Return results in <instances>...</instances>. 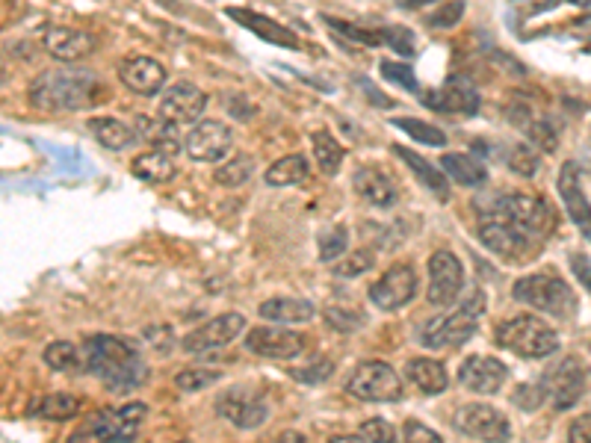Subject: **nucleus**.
Here are the masks:
<instances>
[{
  "label": "nucleus",
  "mask_w": 591,
  "mask_h": 443,
  "mask_svg": "<svg viewBox=\"0 0 591 443\" xmlns=\"http://www.w3.org/2000/svg\"><path fill=\"white\" fill-rule=\"evenodd\" d=\"M83 367L116 393H128L145 381V364L139 352L113 334H92L83 343Z\"/></svg>",
  "instance_id": "obj_1"
},
{
  "label": "nucleus",
  "mask_w": 591,
  "mask_h": 443,
  "mask_svg": "<svg viewBox=\"0 0 591 443\" xmlns=\"http://www.w3.org/2000/svg\"><path fill=\"white\" fill-rule=\"evenodd\" d=\"M104 95V86L98 83L95 71L86 68H54L45 71L33 86H30V101L39 110L51 113H74L98 104Z\"/></svg>",
  "instance_id": "obj_2"
},
{
  "label": "nucleus",
  "mask_w": 591,
  "mask_h": 443,
  "mask_svg": "<svg viewBox=\"0 0 591 443\" xmlns=\"http://www.w3.org/2000/svg\"><path fill=\"white\" fill-rule=\"evenodd\" d=\"M145 402H131L122 408H101L83 420L77 432H71L68 443H131L145 420Z\"/></svg>",
  "instance_id": "obj_3"
},
{
  "label": "nucleus",
  "mask_w": 591,
  "mask_h": 443,
  "mask_svg": "<svg viewBox=\"0 0 591 443\" xmlns=\"http://www.w3.org/2000/svg\"><path fill=\"white\" fill-rule=\"evenodd\" d=\"M485 213L512 222L515 228H521V231H526L535 240H544V237H550L556 231V213L538 195H526V192L500 195V198H494V204Z\"/></svg>",
  "instance_id": "obj_4"
},
{
  "label": "nucleus",
  "mask_w": 591,
  "mask_h": 443,
  "mask_svg": "<svg viewBox=\"0 0 591 443\" xmlns=\"http://www.w3.org/2000/svg\"><path fill=\"white\" fill-rule=\"evenodd\" d=\"M512 296L521 302V305H529L535 311H544L550 317L568 319L574 311H577V299L571 293V287L553 275V272H535V275H526L515 284Z\"/></svg>",
  "instance_id": "obj_5"
},
{
  "label": "nucleus",
  "mask_w": 591,
  "mask_h": 443,
  "mask_svg": "<svg viewBox=\"0 0 591 443\" xmlns=\"http://www.w3.org/2000/svg\"><path fill=\"white\" fill-rule=\"evenodd\" d=\"M497 343L521 358H547L559 349L556 331L538 317H518L500 325Z\"/></svg>",
  "instance_id": "obj_6"
},
{
  "label": "nucleus",
  "mask_w": 591,
  "mask_h": 443,
  "mask_svg": "<svg viewBox=\"0 0 591 443\" xmlns=\"http://www.w3.org/2000/svg\"><path fill=\"white\" fill-rule=\"evenodd\" d=\"M479 240H482L485 249L500 254L503 260H526L541 246V240L529 237L526 231L515 228L512 222H506L500 216H491V213H485V219L479 225Z\"/></svg>",
  "instance_id": "obj_7"
},
{
  "label": "nucleus",
  "mask_w": 591,
  "mask_h": 443,
  "mask_svg": "<svg viewBox=\"0 0 591 443\" xmlns=\"http://www.w3.org/2000/svg\"><path fill=\"white\" fill-rule=\"evenodd\" d=\"M453 426L459 429L461 435L482 443H509V438H512L509 417L500 414L491 405H482V402L461 405L456 417H453Z\"/></svg>",
  "instance_id": "obj_8"
},
{
  "label": "nucleus",
  "mask_w": 591,
  "mask_h": 443,
  "mask_svg": "<svg viewBox=\"0 0 591 443\" xmlns=\"http://www.w3.org/2000/svg\"><path fill=\"white\" fill-rule=\"evenodd\" d=\"M346 390L364 402H396L402 399V381L382 361H364L346 381Z\"/></svg>",
  "instance_id": "obj_9"
},
{
  "label": "nucleus",
  "mask_w": 591,
  "mask_h": 443,
  "mask_svg": "<svg viewBox=\"0 0 591 443\" xmlns=\"http://www.w3.org/2000/svg\"><path fill=\"white\" fill-rule=\"evenodd\" d=\"M544 390L556 411H571L586 396V367L580 364V358H562L556 370L544 376Z\"/></svg>",
  "instance_id": "obj_10"
},
{
  "label": "nucleus",
  "mask_w": 591,
  "mask_h": 443,
  "mask_svg": "<svg viewBox=\"0 0 591 443\" xmlns=\"http://www.w3.org/2000/svg\"><path fill=\"white\" fill-rule=\"evenodd\" d=\"M464 287V269L453 252H435L429 257V302L435 308L456 305Z\"/></svg>",
  "instance_id": "obj_11"
},
{
  "label": "nucleus",
  "mask_w": 591,
  "mask_h": 443,
  "mask_svg": "<svg viewBox=\"0 0 591 443\" xmlns=\"http://www.w3.org/2000/svg\"><path fill=\"white\" fill-rule=\"evenodd\" d=\"M216 411L231 420L237 429H258L266 420V402L258 390L252 387H228L219 399H216Z\"/></svg>",
  "instance_id": "obj_12"
},
{
  "label": "nucleus",
  "mask_w": 591,
  "mask_h": 443,
  "mask_svg": "<svg viewBox=\"0 0 591 443\" xmlns=\"http://www.w3.org/2000/svg\"><path fill=\"white\" fill-rule=\"evenodd\" d=\"M417 296V269L408 263H399L388 269L373 287H370V302L382 311H396L408 305Z\"/></svg>",
  "instance_id": "obj_13"
},
{
  "label": "nucleus",
  "mask_w": 591,
  "mask_h": 443,
  "mask_svg": "<svg viewBox=\"0 0 591 443\" xmlns=\"http://www.w3.org/2000/svg\"><path fill=\"white\" fill-rule=\"evenodd\" d=\"M476 328H479V322H476L473 314L456 311V314H450V317L429 319V322L420 328V337H417V340H420L426 349H453V346L467 343V340L476 334Z\"/></svg>",
  "instance_id": "obj_14"
},
{
  "label": "nucleus",
  "mask_w": 591,
  "mask_h": 443,
  "mask_svg": "<svg viewBox=\"0 0 591 443\" xmlns=\"http://www.w3.org/2000/svg\"><path fill=\"white\" fill-rule=\"evenodd\" d=\"M231 142H234L231 127L216 119H204L190 130L184 148L196 163H219L231 151Z\"/></svg>",
  "instance_id": "obj_15"
},
{
  "label": "nucleus",
  "mask_w": 591,
  "mask_h": 443,
  "mask_svg": "<svg viewBox=\"0 0 591 443\" xmlns=\"http://www.w3.org/2000/svg\"><path fill=\"white\" fill-rule=\"evenodd\" d=\"M246 349L261 355V358H275V361H287V358H299L305 349V340L296 331L287 328H275V325H261L252 328L246 334Z\"/></svg>",
  "instance_id": "obj_16"
},
{
  "label": "nucleus",
  "mask_w": 591,
  "mask_h": 443,
  "mask_svg": "<svg viewBox=\"0 0 591 443\" xmlns=\"http://www.w3.org/2000/svg\"><path fill=\"white\" fill-rule=\"evenodd\" d=\"M204 107H207V95L198 86H193V83H175L160 98V119L169 122V125H187V122L201 119Z\"/></svg>",
  "instance_id": "obj_17"
},
{
  "label": "nucleus",
  "mask_w": 591,
  "mask_h": 443,
  "mask_svg": "<svg viewBox=\"0 0 591 443\" xmlns=\"http://www.w3.org/2000/svg\"><path fill=\"white\" fill-rule=\"evenodd\" d=\"M243 331H246L243 314H222V317L204 322L196 331H190L184 337V349L187 352H196V355L198 352H210V349H219V346L234 343Z\"/></svg>",
  "instance_id": "obj_18"
},
{
  "label": "nucleus",
  "mask_w": 591,
  "mask_h": 443,
  "mask_svg": "<svg viewBox=\"0 0 591 443\" xmlns=\"http://www.w3.org/2000/svg\"><path fill=\"white\" fill-rule=\"evenodd\" d=\"M559 195L562 204L568 210V216L574 219V225L580 228V234L591 243V204L589 195L583 190V178H580V166L574 160H568L559 172Z\"/></svg>",
  "instance_id": "obj_19"
},
{
  "label": "nucleus",
  "mask_w": 591,
  "mask_h": 443,
  "mask_svg": "<svg viewBox=\"0 0 591 443\" xmlns=\"http://www.w3.org/2000/svg\"><path fill=\"white\" fill-rule=\"evenodd\" d=\"M509 379V370L503 361L491 358V355H473L461 364L459 381L473 390V393H482V396H494L503 390V384Z\"/></svg>",
  "instance_id": "obj_20"
},
{
  "label": "nucleus",
  "mask_w": 591,
  "mask_h": 443,
  "mask_svg": "<svg viewBox=\"0 0 591 443\" xmlns=\"http://www.w3.org/2000/svg\"><path fill=\"white\" fill-rule=\"evenodd\" d=\"M42 45L51 57L63 60V63H74L83 60L89 54H95L98 39L86 30H74V27H48L42 36Z\"/></svg>",
  "instance_id": "obj_21"
},
{
  "label": "nucleus",
  "mask_w": 591,
  "mask_h": 443,
  "mask_svg": "<svg viewBox=\"0 0 591 443\" xmlns=\"http://www.w3.org/2000/svg\"><path fill=\"white\" fill-rule=\"evenodd\" d=\"M119 77L136 95H157L166 83V68L151 57H131L119 65Z\"/></svg>",
  "instance_id": "obj_22"
},
{
  "label": "nucleus",
  "mask_w": 591,
  "mask_h": 443,
  "mask_svg": "<svg viewBox=\"0 0 591 443\" xmlns=\"http://www.w3.org/2000/svg\"><path fill=\"white\" fill-rule=\"evenodd\" d=\"M352 187L364 201H370L376 207H391L399 198V187H396L394 178L376 166H361L352 178Z\"/></svg>",
  "instance_id": "obj_23"
},
{
  "label": "nucleus",
  "mask_w": 591,
  "mask_h": 443,
  "mask_svg": "<svg viewBox=\"0 0 591 443\" xmlns=\"http://www.w3.org/2000/svg\"><path fill=\"white\" fill-rule=\"evenodd\" d=\"M432 98H438L435 104H429V107H435V110H444V113H464V116H470V113H476L479 110V92H476V86L467 80V77H450L447 83H444V89L438 92V95H432Z\"/></svg>",
  "instance_id": "obj_24"
},
{
  "label": "nucleus",
  "mask_w": 591,
  "mask_h": 443,
  "mask_svg": "<svg viewBox=\"0 0 591 443\" xmlns=\"http://www.w3.org/2000/svg\"><path fill=\"white\" fill-rule=\"evenodd\" d=\"M396 154L408 163V169L420 178V184L432 192L438 201H447V198H450V181H447V175H444L441 169H435L429 160H423L420 154H414V151H408V148H402V145H396Z\"/></svg>",
  "instance_id": "obj_25"
},
{
  "label": "nucleus",
  "mask_w": 591,
  "mask_h": 443,
  "mask_svg": "<svg viewBox=\"0 0 591 443\" xmlns=\"http://www.w3.org/2000/svg\"><path fill=\"white\" fill-rule=\"evenodd\" d=\"M131 172L139 178V181H148V184H166L178 175V166L169 154L163 151H145L139 157H133Z\"/></svg>",
  "instance_id": "obj_26"
},
{
  "label": "nucleus",
  "mask_w": 591,
  "mask_h": 443,
  "mask_svg": "<svg viewBox=\"0 0 591 443\" xmlns=\"http://www.w3.org/2000/svg\"><path fill=\"white\" fill-rule=\"evenodd\" d=\"M405 373H408V379L414 381L426 396H438V393H444L447 384H450L444 364H438V361H432V358H414V361H408Z\"/></svg>",
  "instance_id": "obj_27"
},
{
  "label": "nucleus",
  "mask_w": 591,
  "mask_h": 443,
  "mask_svg": "<svg viewBox=\"0 0 591 443\" xmlns=\"http://www.w3.org/2000/svg\"><path fill=\"white\" fill-rule=\"evenodd\" d=\"M228 18L240 21L246 30L258 33V36H263L266 42H275V45L296 48V36H290V33H287L281 24H275V21L263 18V15H258V12H249V9H228Z\"/></svg>",
  "instance_id": "obj_28"
},
{
  "label": "nucleus",
  "mask_w": 591,
  "mask_h": 443,
  "mask_svg": "<svg viewBox=\"0 0 591 443\" xmlns=\"http://www.w3.org/2000/svg\"><path fill=\"white\" fill-rule=\"evenodd\" d=\"M441 172L461 187H479L488 178L485 166L470 154H444L441 157Z\"/></svg>",
  "instance_id": "obj_29"
},
{
  "label": "nucleus",
  "mask_w": 591,
  "mask_h": 443,
  "mask_svg": "<svg viewBox=\"0 0 591 443\" xmlns=\"http://www.w3.org/2000/svg\"><path fill=\"white\" fill-rule=\"evenodd\" d=\"M308 172H311V166L302 154H287L266 169V184L269 187H296L308 178Z\"/></svg>",
  "instance_id": "obj_30"
},
{
  "label": "nucleus",
  "mask_w": 591,
  "mask_h": 443,
  "mask_svg": "<svg viewBox=\"0 0 591 443\" xmlns=\"http://www.w3.org/2000/svg\"><path fill=\"white\" fill-rule=\"evenodd\" d=\"M258 314L269 322H293L296 325V322L314 319L317 308L305 299H269V302H263Z\"/></svg>",
  "instance_id": "obj_31"
},
{
  "label": "nucleus",
  "mask_w": 591,
  "mask_h": 443,
  "mask_svg": "<svg viewBox=\"0 0 591 443\" xmlns=\"http://www.w3.org/2000/svg\"><path fill=\"white\" fill-rule=\"evenodd\" d=\"M89 130L110 151H125V148H131L136 142V130L125 125V122H119V119H92Z\"/></svg>",
  "instance_id": "obj_32"
},
{
  "label": "nucleus",
  "mask_w": 591,
  "mask_h": 443,
  "mask_svg": "<svg viewBox=\"0 0 591 443\" xmlns=\"http://www.w3.org/2000/svg\"><path fill=\"white\" fill-rule=\"evenodd\" d=\"M343 145L331 136L329 130H317L314 133V157H317V166L326 172V175H337L340 163H343Z\"/></svg>",
  "instance_id": "obj_33"
},
{
  "label": "nucleus",
  "mask_w": 591,
  "mask_h": 443,
  "mask_svg": "<svg viewBox=\"0 0 591 443\" xmlns=\"http://www.w3.org/2000/svg\"><path fill=\"white\" fill-rule=\"evenodd\" d=\"M36 414L45 417V420L63 423V420H71V417L80 414V399L71 396V393H51V396H45V399L39 402Z\"/></svg>",
  "instance_id": "obj_34"
},
{
  "label": "nucleus",
  "mask_w": 591,
  "mask_h": 443,
  "mask_svg": "<svg viewBox=\"0 0 591 443\" xmlns=\"http://www.w3.org/2000/svg\"><path fill=\"white\" fill-rule=\"evenodd\" d=\"M394 125L399 130H405L414 142L420 145H447V133L441 127L429 125V122H420V119H394Z\"/></svg>",
  "instance_id": "obj_35"
},
{
  "label": "nucleus",
  "mask_w": 591,
  "mask_h": 443,
  "mask_svg": "<svg viewBox=\"0 0 591 443\" xmlns=\"http://www.w3.org/2000/svg\"><path fill=\"white\" fill-rule=\"evenodd\" d=\"M80 352L66 343V340H60V343H51L48 349H45V364L51 367V370H57V373H74L77 367H80Z\"/></svg>",
  "instance_id": "obj_36"
},
{
  "label": "nucleus",
  "mask_w": 591,
  "mask_h": 443,
  "mask_svg": "<svg viewBox=\"0 0 591 443\" xmlns=\"http://www.w3.org/2000/svg\"><path fill=\"white\" fill-rule=\"evenodd\" d=\"M252 172H255V163H252V157H234V160H228L222 169H216V184H222V187H240V184H246L249 178H252Z\"/></svg>",
  "instance_id": "obj_37"
},
{
  "label": "nucleus",
  "mask_w": 591,
  "mask_h": 443,
  "mask_svg": "<svg viewBox=\"0 0 591 443\" xmlns=\"http://www.w3.org/2000/svg\"><path fill=\"white\" fill-rule=\"evenodd\" d=\"M509 169L518 175V178H535L538 169H541V157L532 145H515L509 151Z\"/></svg>",
  "instance_id": "obj_38"
},
{
  "label": "nucleus",
  "mask_w": 591,
  "mask_h": 443,
  "mask_svg": "<svg viewBox=\"0 0 591 443\" xmlns=\"http://www.w3.org/2000/svg\"><path fill=\"white\" fill-rule=\"evenodd\" d=\"M317 246H320V260H337L349 246V231L343 225H331L320 234Z\"/></svg>",
  "instance_id": "obj_39"
},
{
  "label": "nucleus",
  "mask_w": 591,
  "mask_h": 443,
  "mask_svg": "<svg viewBox=\"0 0 591 443\" xmlns=\"http://www.w3.org/2000/svg\"><path fill=\"white\" fill-rule=\"evenodd\" d=\"M382 39L399 51L402 57H414L417 54V42H414V33L408 27H385L382 30Z\"/></svg>",
  "instance_id": "obj_40"
},
{
  "label": "nucleus",
  "mask_w": 591,
  "mask_h": 443,
  "mask_svg": "<svg viewBox=\"0 0 591 443\" xmlns=\"http://www.w3.org/2000/svg\"><path fill=\"white\" fill-rule=\"evenodd\" d=\"M361 438H364L367 443H399V438H396V429L388 423V420H382V417L367 420V423L361 426Z\"/></svg>",
  "instance_id": "obj_41"
},
{
  "label": "nucleus",
  "mask_w": 591,
  "mask_h": 443,
  "mask_svg": "<svg viewBox=\"0 0 591 443\" xmlns=\"http://www.w3.org/2000/svg\"><path fill=\"white\" fill-rule=\"evenodd\" d=\"M331 373H334V364H331L329 358H317L308 367L293 370V379L305 381V384H320V381L331 379Z\"/></svg>",
  "instance_id": "obj_42"
},
{
  "label": "nucleus",
  "mask_w": 591,
  "mask_h": 443,
  "mask_svg": "<svg viewBox=\"0 0 591 443\" xmlns=\"http://www.w3.org/2000/svg\"><path fill=\"white\" fill-rule=\"evenodd\" d=\"M219 379H222L219 370H184V373H178L175 384H178L181 390H201V387H210L213 381Z\"/></svg>",
  "instance_id": "obj_43"
},
{
  "label": "nucleus",
  "mask_w": 591,
  "mask_h": 443,
  "mask_svg": "<svg viewBox=\"0 0 591 443\" xmlns=\"http://www.w3.org/2000/svg\"><path fill=\"white\" fill-rule=\"evenodd\" d=\"M373 266V252H367V249H361V252L349 254L343 263H337L334 266V275H343V278H352V275H361V272H367Z\"/></svg>",
  "instance_id": "obj_44"
},
{
  "label": "nucleus",
  "mask_w": 591,
  "mask_h": 443,
  "mask_svg": "<svg viewBox=\"0 0 591 443\" xmlns=\"http://www.w3.org/2000/svg\"><path fill=\"white\" fill-rule=\"evenodd\" d=\"M461 15H464V3H444V6H438V12L429 15V24L441 27V30H450V27L459 24Z\"/></svg>",
  "instance_id": "obj_45"
},
{
  "label": "nucleus",
  "mask_w": 591,
  "mask_h": 443,
  "mask_svg": "<svg viewBox=\"0 0 591 443\" xmlns=\"http://www.w3.org/2000/svg\"><path fill=\"white\" fill-rule=\"evenodd\" d=\"M382 74H385L391 83H399L402 89H408V92H417V89H420L408 65H399V63H391V60H385V63H382Z\"/></svg>",
  "instance_id": "obj_46"
},
{
  "label": "nucleus",
  "mask_w": 591,
  "mask_h": 443,
  "mask_svg": "<svg viewBox=\"0 0 591 443\" xmlns=\"http://www.w3.org/2000/svg\"><path fill=\"white\" fill-rule=\"evenodd\" d=\"M544 399H547L544 384H521V387L515 390V402H518L524 411H535Z\"/></svg>",
  "instance_id": "obj_47"
},
{
  "label": "nucleus",
  "mask_w": 591,
  "mask_h": 443,
  "mask_svg": "<svg viewBox=\"0 0 591 443\" xmlns=\"http://www.w3.org/2000/svg\"><path fill=\"white\" fill-rule=\"evenodd\" d=\"M526 133L532 139V148L535 145H541L544 151H553L556 148V130L550 127V122H532V125H526Z\"/></svg>",
  "instance_id": "obj_48"
},
{
  "label": "nucleus",
  "mask_w": 591,
  "mask_h": 443,
  "mask_svg": "<svg viewBox=\"0 0 591 443\" xmlns=\"http://www.w3.org/2000/svg\"><path fill=\"white\" fill-rule=\"evenodd\" d=\"M402 441L405 443H444L429 426L417 423V420H408L405 429H402Z\"/></svg>",
  "instance_id": "obj_49"
},
{
  "label": "nucleus",
  "mask_w": 591,
  "mask_h": 443,
  "mask_svg": "<svg viewBox=\"0 0 591 443\" xmlns=\"http://www.w3.org/2000/svg\"><path fill=\"white\" fill-rule=\"evenodd\" d=\"M571 269H574L580 287H586L591 293V257H586V254H571Z\"/></svg>",
  "instance_id": "obj_50"
},
{
  "label": "nucleus",
  "mask_w": 591,
  "mask_h": 443,
  "mask_svg": "<svg viewBox=\"0 0 591 443\" xmlns=\"http://www.w3.org/2000/svg\"><path fill=\"white\" fill-rule=\"evenodd\" d=\"M568 441L571 443H591V414H583L571 423L568 429Z\"/></svg>",
  "instance_id": "obj_51"
},
{
  "label": "nucleus",
  "mask_w": 591,
  "mask_h": 443,
  "mask_svg": "<svg viewBox=\"0 0 591 443\" xmlns=\"http://www.w3.org/2000/svg\"><path fill=\"white\" fill-rule=\"evenodd\" d=\"M272 443H308V441H305V438H302L299 432H293V429H287V432H281V435H278V438H275V441H272Z\"/></svg>",
  "instance_id": "obj_52"
},
{
  "label": "nucleus",
  "mask_w": 591,
  "mask_h": 443,
  "mask_svg": "<svg viewBox=\"0 0 591 443\" xmlns=\"http://www.w3.org/2000/svg\"><path fill=\"white\" fill-rule=\"evenodd\" d=\"M331 443H367L361 435H343V438H331Z\"/></svg>",
  "instance_id": "obj_53"
}]
</instances>
